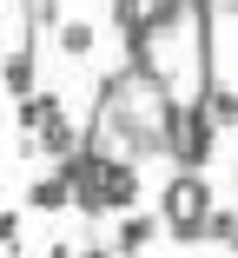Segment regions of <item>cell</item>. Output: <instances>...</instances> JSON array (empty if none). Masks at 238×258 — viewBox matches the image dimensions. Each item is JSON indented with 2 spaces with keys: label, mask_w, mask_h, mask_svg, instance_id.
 Here are the masks:
<instances>
[{
  "label": "cell",
  "mask_w": 238,
  "mask_h": 258,
  "mask_svg": "<svg viewBox=\"0 0 238 258\" xmlns=\"http://www.w3.org/2000/svg\"><path fill=\"white\" fill-rule=\"evenodd\" d=\"M159 219L172 225L179 245H205V219H212V185H205V172H179V179L166 185Z\"/></svg>",
  "instance_id": "cell-1"
},
{
  "label": "cell",
  "mask_w": 238,
  "mask_h": 258,
  "mask_svg": "<svg viewBox=\"0 0 238 258\" xmlns=\"http://www.w3.org/2000/svg\"><path fill=\"white\" fill-rule=\"evenodd\" d=\"M166 232V219L159 212H126L119 219V238H113V258H146V245Z\"/></svg>",
  "instance_id": "cell-2"
},
{
  "label": "cell",
  "mask_w": 238,
  "mask_h": 258,
  "mask_svg": "<svg viewBox=\"0 0 238 258\" xmlns=\"http://www.w3.org/2000/svg\"><path fill=\"white\" fill-rule=\"evenodd\" d=\"M100 192H106V212H139V166L132 159H113L106 179H100Z\"/></svg>",
  "instance_id": "cell-3"
},
{
  "label": "cell",
  "mask_w": 238,
  "mask_h": 258,
  "mask_svg": "<svg viewBox=\"0 0 238 258\" xmlns=\"http://www.w3.org/2000/svg\"><path fill=\"white\" fill-rule=\"evenodd\" d=\"M53 119H66L60 113V93H27L20 106H14V126L20 133H40V126H53Z\"/></svg>",
  "instance_id": "cell-4"
},
{
  "label": "cell",
  "mask_w": 238,
  "mask_h": 258,
  "mask_svg": "<svg viewBox=\"0 0 238 258\" xmlns=\"http://www.w3.org/2000/svg\"><path fill=\"white\" fill-rule=\"evenodd\" d=\"M27 205H33V212H60V205H73V179H66V172L33 179V185H27Z\"/></svg>",
  "instance_id": "cell-5"
},
{
  "label": "cell",
  "mask_w": 238,
  "mask_h": 258,
  "mask_svg": "<svg viewBox=\"0 0 238 258\" xmlns=\"http://www.w3.org/2000/svg\"><path fill=\"white\" fill-rule=\"evenodd\" d=\"M0 80H7V93H14V99H27V93L40 86V67H33V46H20V53H7V60H0Z\"/></svg>",
  "instance_id": "cell-6"
},
{
  "label": "cell",
  "mask_w": 238,
  "mask_h": 258,
  "mask_svg": "<svg viewBox=\"0 0 238 258\" xmlns=\"http://www.w3.org/2000/svg\"><path fill=\"white\" fill-rule=\"evenodd\" d=\"M199 99H205V113H212L218 126H238V93H231V86H212V80H205Z\"/></svg>",
  "instance_id": "cell-7"
},
{
  "label": "cell",
  "mask_w": 238,
  "mask_h": 258,
  "mask_svg": "<svg viewBox=\"0 0 238 258\" xmlns=\"http://www.w3.org/2000/svg\"><path fill=\"white\" fill-rule=\"evenodd\" d=\"M60 53L66 60H93V20H66L60 27Z\"/></svg>",
  "instance_id": "cell-8"
},
{
  "label": "cell",
  "mask_w": 238,
  "mask_h": 258,
  "mask_svg": "<svg viewBox=\"0 0 238 258\" xmlns=\"http://www.w3.org/2000/svg\"><path fill=\"white\" fill-rule=\"evenodd\" d=\"M231 238H238V212H231V205H225V212L212 205V219H205V245H231Z\"/></svg>",
  "instance_id": "cell-9"
},
{
  "label": "cell",
  "mask_w": 238,
  "mask_h": 258,
  "mask_svg": "<svg viewBox=\"0 0 238 258\" xmlns=\"http://www.w3.org/2000/svg\"><path fill=\"white\" fill-rule=\"evenodd\" d=\"M0 251H7V258L20 251V212H0Z\"/></svg>",
  "instance_id": "cell-10"
},
{
  "label": "cell",
  "mask_w": 238,
  "mask_h": 258,
  "mask_svg": "<svg viewBox=\"0 0 238 258\" xmlns=\"http://www.w3.org/2000/svg\"><path fill=\"white\" fill-rule=\"evenodd\" d=\"M33 20H46V27H66V7H60V0H33Z\"/></svg>",
  "instance_id": "cell-11"
},
{
  "label": "cell",
  "mask_w": 238,
  "mask_h": 258,
  "mask_svg": "<svg viewBox=\"0 0 238 258\" xmlns=\"http://www.w3.org/2000/svg\"><path fill=\"white\" fill-rule=\"evenodd\" d=\"M73 258H113V245H80Z\"/></svg>",
  "instance_id": "cell-12"
},
{
  "label": "cell",
  "mask_w": 238,
  "mask_h": 258,
  "mask_svg": "<svg viewBox=\"0 0 238 258\" xmlns=\"http://www.w3.org/2000/svg\"><path fill=\"white\" fill-rule=\"evenodd\" d=\"M231 199H238V166H231Z\"/></svg>",
  "instance_id": "cell-13"
},
{
  "label": "cell",
  "mask_w": 238,
  "mask_h": 258,
  "mask_svg": "<svg viewBox=\"0 0 238 258\" xmlns=\"http://www.w3.org/2000/svg\"><path fill=\"white\" fill-rule=\"evenodd\" d=\"M231 258H238V238H231Z\"/></svg>",
  "instance_id": "cell-14"
}]
</instances>
